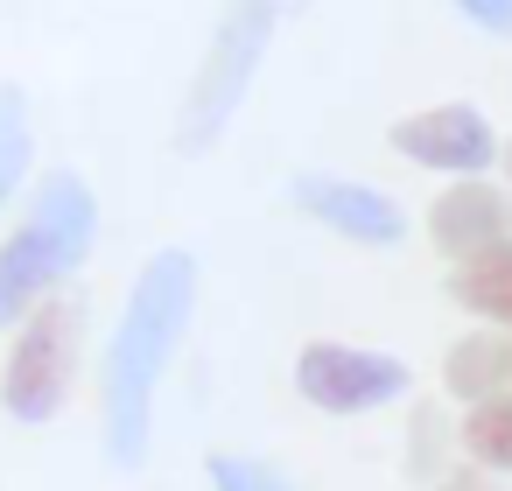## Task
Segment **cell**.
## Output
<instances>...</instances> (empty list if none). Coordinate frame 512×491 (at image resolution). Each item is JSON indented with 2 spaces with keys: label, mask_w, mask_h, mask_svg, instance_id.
<instances>
[{
  "label": "cell",
  "mask_w": 512,
  "mask_h": 491,
  "mask_svg": "<svg viewBox=\"0 0 512 491\" xmlns=\"http://www.w3.org/2000/svg\"><path fill=\"white\" fill-rule=\"evenodd\" d=\"M197 253L190 246H162L141 260L127 302H120V323L106 337V358H99V442H106V463L113 470H141L148 463V442H155V393L190 337V316H197Z\"/></svg>",
  "instance_id": "obj_1"
},
{
  "label": "cell",
  "mask_w": 512,
  "mask_h": 491,
  "mask_svg": "<svg viewBox=\"0 0 512 491\" xmlns=\"http://www.w3.org/2000/svg\"><path fill=\"white\" fill-rule=\"evenodd\" d=\"M99 246V197L78 169H43L22 225L0 239V330H22Z\"/></svg>",
  "instance_id": "obj_2"
},
{
  "label": "cell",
  "mask_w": 512,
  "mask_h": 491,
  "mask_svg": "<svg viewBox=\"0 0 512 491\" xmlns=\"http://www.w3.org/2000/svg\"><path fill=\"white\" fill-rule=\"evenodd\" d=\"M281 8L288 0H225V15L197 57V78L183 92V113H176V148L183 155H211L225 141V127L239 120L260 64H267V43L281 29Z\"/></svg>",
  "instance_id": "obj_3"
},
{
  "label": "cell",
  "mask_w": 512,
  "mask_h": 491,
  "mask_svg": "<svg viewBox=\"0 0 512 491\" xmlns=\"http://www.w3.org/2000/svg\"><path fill=\"white\" fill-rule=\"evenodd\" d=\"M78 344H85V309L50 295L8 344L0 358V414L22 421V428H50L71 407L78 386Z\"/></svg>",
  "instance_id": "obj_4"
},
{
  "label": "cell",
  "mask_w": 512,
  "mask_h": 491,
  "mask_svg": "<svg viewBox=\"0 0 512 491\" xmlns=\"http://www.w3.org/2000/svg\"><path fill=\"white\" fill-rule=\"evenodd\" d=\"M295 393H302V407H316V414L358 421V414L400 407V400L414 393V365H407L400 351H379V344L309 337V344L295 351Z\"/></svg>",
  "instance_id": "obj_5"
},
{
  "label": "cell",
  "mask_w": 512,
  "mask_h": 491,
  "mask_svg": "<svg viewBox=\"0 0 512 491\" xmlns=\"http://www.w3.org/2000/svg\"><path fill=\"white\" fill-rule=\"evenodd\" d=\"M393 155L414 162V169H435L449 183H470V176H491V162H505V141L498 127L477 113V106H421V113H400L386 127Z\"/></svg>",
  "instance_id": "obj_6"
},
{
  "label": "cell",
  "mask_w": 512,
  "mask_h": 491,
  "mask_svg": "<svg viewBox=\"0 0 512 491\" xmlns=\"http://www.w3.org/2000/svg\"><path fill=\"white\" fill-rule=\"evenodd\" d=\"M288 197H295L302 218H316L323 232H337V239H351V246H400V239H407V204H400L393 190H379V183L309 169V176L288 183Z\"/></svg>",
  "instance_id": "obj_7"
},
{
  "label": "cell",
  "mask_w": 512,
  "mask_h": 491,
  "mask_svg": "<svg viewBox=\"0 0 512 491\" xmlns=\"http://www.w3.org/2000/svg\"><path fill=\"white\" fill-rule=\"evenodd\" d=\"M428 239L449 267L491 253L512 239V190H498L491 176H470V183H449L435 204H428Z\"/></svg>",
  "instance_id": "obj_8"
},
{
  "label": "cell",
  "mask_w": 512,
  "mask_h": 491,
  "mask_svg": "<svg viewBox=\"0 0 512 491\" xmlns=\"http://www.w3.org/2000/svg\"><path fill=\"white\" fill-rule=\"evenodd\" d=\"M442 393L463 400V407H484L498 393H512V330H463L449 351H442Z\"/></svg>",
  "instance_id": "obj_9"
},
{
  "label": "cell",
  "mask_w": 512,
  "mask_h": 491,
  "mask_svg": "<svg viewBox=\"0 0 512 491\" xmlns=\"http://www.w3.org/2000/svg\"><path fill=\"white\" fill-rule=\"evenodd\" d=\"M449 295H456L463 316H477L491 330H512V239L463 260V267H449Z\"/></svg>",
  "instance_id": "obj_10"
},
{
  "label": "cell",
  "mask_w": 512,
  "mask_h": 491,
  "mask_svg": "<svg viewBox=\"0 0 512 491\" xmlns=\"http://www.w3.org/2000/svg\"><path fill=\"white\" fill-rule=\"evenodd\" d=\"M36 176V127H29V99L22 85H0V211H8Z\"/></svg>",
  "instance_id": "obj_11"
},
{
  "label": "cell",
  "mask_w": 512,
  "mask_h": 491,
  "mask_svg": "<svg viewBox=\"0 0 512 491\" xmlns=\"http://www.w3.org/2000/svg\"><path fill=\"white\" fill-rule=\"evenodd\" d=\"M456 449H463L470 463H484L491 477H512V393H498V400H484V407H463Z\"/></svg>",
  "instance_id": "obj_12"
},
{
  "label": "cell",
  "mask_w": 512,
  "mask_h": 491,
  "mask_svg": "<svg viewBox=\"0 0 512 491\" xmlns=\"http://www.w3.org/2000/svg\"><path fill=\"white\" fill-rule=\"evenodd\" d=\"M204 484L211 491H295V477L281 463H267V456H211Z\"/></svg>",
  "instance_id": "obj_13"
},
{
  "label": "cell",
  "mask_w": 512,
  "mask_h": 491,
  "mask_svg": "<svg viewBox=\"0 0 512 491\" xmlns=\"http://www.w3.org/2000/svg\"><path fill=\"white\" fill-rule=\"evenodd\" d=\"M449 8L477 29V36H498V43H512V0H449Z\"/></svg>",
  "instance_id": "obj_14"
},
{
  "label": "cell",
  "mask_w": 512,
  "mask_h": 491,
  "mask_svg": "<svg viewBox=\"0 0 512 491\" xmlns=\"http://www.w3.org/2000/svg\"><path fill=\"white\" fill-rule=\"evenodd\" d=\"M435 491H498V477H491L484 463H470V456H463V463H449V470L435 477Z\"/></svg>",
  "instance_id": "obj_15"
},
{
  "label": "cell",
  "mask_w": 512,
  "mask_h": 491,
  "mask_svg": "<svg viewBox=\"0 0 512 491\" xmlns=\"http://www.w3.org/2000/svg\"><path fill=\"white\" fill-rule=\"evenodd\" d=\"M505 176H512V141H505Z\"/></svg>",
  "instance_id": "obj_16"
}]
</instances>
